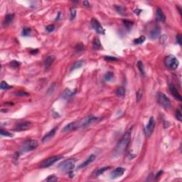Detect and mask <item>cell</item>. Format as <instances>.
<instances>
[{
    "instance_id": "obj_1",
    "label": "cell",
    "mask_w": 182,
    "mask_h": 182,
    "mask_svg": "<svg viewBox=\"0 0 182 182\" xmlns=\"http://www.w3.org/2000/svg\"><path fill=\"white\" fill-rule=\"evenodd\" d=\"M130 139H131V129L128 130L124 134L122 139L119 141L118 145H116L115 150L113 151V157H118L123 154L127 148L128 147Z\"/></svg>"
},
{
    "instance_id": "obj_2",
    "label": "cell",
    "mask_w": 182,
    "mask_h": 182,
    "mask_svg": "<svg viewBox=\"0 0 182 182\" xmlns=\"http://www.w3.org/2000/svg\"><path fill=\"white\" fill-rule=\"evenodd\" d=\"M98 120V118L96 117H94L92 115H89L86 118H83L81 120H79L78 121H75V128L78 129L79 127H87L88 125H90L91 124L97 122V120Z\"/></svg>"
},
{
    "instance_id": "obj_3",
    "label": "cell",
    "mask_w": 182,
    "mask_h": 182,
    "mask_svg": "<svg viewBox=\"0 0 182 182\" xmlns=\"http://www.w3.org/2000/svg\"><path fill=\"white\" fill-rule=\"evenodd\" d=\"M75 162H76V160L73 159H66L59 164V169L62 172H65V173L70 172V173L72 170L75 168Z\"/></svg>"
},
{
    "instance_id": "obj_4",
    "label": "cell",
    "mask_w": 182,
    "mask_h": 182,
    "mask_svg": "<svg viewBox=\"0 0 182 182\" xmlns=\"http://www.w3.org/2000/svg\"><path fill=\"white\" fill-rule=\"evenodd\" d=\"M164 64L167 68L169 70H176L179 66V61L178 59L173 55H169L164 60Z\"/></svg>"
},
{
    "instance_id": "obj_5",
    "label": "cell",
    "mask_w": 182,
    "mask_h": 182,
    "mask_svg": "<svg viewBox=\"0 0 182 182\" xmlns=\"http://www.w3.org/2000/svg\"><path fill=\"white\" fill-rule=\"evenodd\" d=\"M38 147V142L36 140L33 139H29L25 142H24L20 147V149L24 152H31L32 150H35Z\"/></svg>"
},
{
    "instance_id": "obj_6",
    "label": "cell",
    "mask_w": 182,
    "mask_h": 182,
    "mask_svg": "<svg viewBox=\"0 0 182 182\" xmlns=\"http://www.w3.org/2000/svg\"><path fill=\"white\" fill-rule=\"evenodd\" d=\"M157 100H158L159 103L164 108L170 109L171 107V100L169 99V97L166 96L165 94L162 92H159L157 95Z\"/></svg>"
},
{
    "instance_id": "obj_7",
    "label": "cell",
    "mask_w": 182,
    "mask_h": 182,
    "mask_svg": "<svg viewBox=\"0 0 182 182\" xmlns=\"http://www.w3.org/2000/svg\"><path fill=\"white\" fill-rule=\"evenodd\" d=\"M61 158V156H54L49 157L48 159L43 160L40 164V167L41 168H46V167L51 166L54 164H55L57 161H59Z\"/></svg>"
},
{
    "instance_id": "obj_8",
    "label": "cell",
    "mask_w": 182,
    "mask_h": 182,
    "mask_svg": "<svg viewBox=\"0 0 182 182\" xmlns=\"http://www.w3.org/2000/svg\"><path fill=\"white\" fill-rule=\"evenodd\" d=\"M91 24L92 28L95 31V32L98 34H105V29L101 26L100 23L98 22L95 18H92L91 21Z\"/></svg>"
},
{
    "instance_id": "obj_9",
    "label": "cell",
    "mask_w": 182,
    "mask_h": 182,
    "mask_svg": "<svg viewBox=\"0 0 182 182\" xmlns=\"http://www.w3.org/2000/svg\"><path fill=\"white\" fill-rule=\"evenodd\" d=\"M32 126L31 123L29 121H25V122H19V123L16 124L15 125L14 129L16 131H24L31 128Z\"/></svg>"
},
{
    "instance_id": "obj_10",
    "label": "cell",
    "mask_w": 182,
    "mask_h": 182,
    "mask_svg": "<svg viewBox=\"0 0 182 182\" xmlns=\"http://www.w3.org/2000/svg\"><path fill=\"white\" fill-rule=\"evenodd\" d=\"M154 127H155V120H154L153 117H151L150 118L149 122L146 127V129H145V132H146L147 136L149 137L152 134L154 129Z\"/></svg>"
},
{
    "instance_id": "obj_11",
    "label": "cell",
    "mask_w": 182,
    "mask_h": 182,
    "mask_svg": "<svg viewBox=\"0 0 182 182\" xmlns=\"http://www.w3.org/2000/svg\"><path fill=\"white\" fill-rule=\"evenodd\" d=\"M125 172V169L122 167H118L114 171H113L110 174V177L112 179H115L119 177H122Z\"/></svg>"
},
{
    "instance_id": "obj_12",
    "label": "cell",
    "mask_w": 182,
    "mask_h": 182,
    "mask_svg": "<svg viewBox=\"0 0 182 182\" xmlns=\"http://www.w3.org/2000/svg\"><path fill=\"white\" fill-rule=\"evenodd\" d=\"M169 91L171 92V95H173V97H174L175 99H177L178 100L181 101V100H182V96H181V95L179 94V91H178V90L177 89V88L174 86V85H173V84H169Z\"/></svg>"
},
{
    "instance_id": "obj_13",
    "label": "cell",
    "mask_w": 182,
    "mask_h": 182,
    "mask_svg": "<svg viewBox=\"0 0 182 182\" xmlns=\"http://www.w3.org/2000/svg\"><path fill=\"white\" fill-rule=\"evenodd\" d=\"M57 129H58V127H56L54 129H52L51 130H50L48 133H46V134L43 136V137L42 138V142H48L49 139H51L54 135H55L56 131H57Z\"/></svg>"
},
{
    "instance_id": "obj_14",
    "label": "cell",
    "mask_w": 182,
    "mask_h": 182,
    "mask_svg": "<svg viewBox=\"0 0 182 182\" xmlns=\"http://www.w3.org/2000/svg\"><path fill=\"white\" fill-rule=\"evenodd\" d=\"M156 19L158 22H164L166 21V16L164 15V12L162 11L161 9L157 8L156 11Z\"/></svg>"
},
{
    "instance_id": "obj_15",
    "label": "cell",
    "mask_w": 182,
    "mask_h": 182,
    "mask_svg": "<svg viewBox=\"0 0 182 182\" xmlns=\"http://www.w3.org/2000/svg\"><path fill=\"white\" fill-rule=\"evenodd\" d=\"M14 19V14H6L4 19V21H3V26L4 27H8L9 24H11V22H13Z\"/></svg>"
},
{
    "instance_id": "obj_16",
    "label": "cell",
    "mask_w": 182,
    "mask_h": 182,
    "mask_svg": "<svg viewBox=\"0 0 182 182\" xmlns=\"http://www.w3.org/2000/svg\"><path fill=\"white\" fill-rule=\"evenodd\" d=\"M95 159V156L94 154H91L87 159H86L83 164H81L80 166H78V169H83V168H85L86 166H88L89 164H91L92 162H93Z\"/></svg>"
},
{
    "instance_id": "obj_17",
    "label": "cell",
    "mask_w": 182,
    "mask_h": 182,
    "mask_svg": "<svg viewBox=\"0 0 182 182\" xmlns=\"http://www.w3.org/2000/svg\"><path fill=\"white\" fill-rule=\"evenodd\" d=\"M160 32H161V29H160V27H159L158 26H156V27L150 32V38L151 39H156V38L158 37L159 36V34H160Z\"/></svg>"
},
{
    "instance_id": "obj_18",
    "label": "cell",
    "mask_w": 182,
    "mask_h": 182,
    "mask_svg": "<svg viewBox=\"0 0 182 182\" xmlns=\"http://www.w3.org/2000/svg\"><path fill=\"white\" fill-rule=\"evenodd\" d=\"M54 60H55V57L54 56H47L46 58V59L44 60V67H45V68L48 69V68L52 65V63H54Z\"/></svg>"
},
{
    "instance_id": "obj_19",
    "label": "cell",
    "mask_w": 182,
    "mask_h": 182,
    "mask_svg": "<svg viewBox=\"0 0 182 182\" xmlns=\"http://www.w3.org/2000/svg\"><path fill=\"white\" fill-rule=\"evenodd\" d=\"M75 92H76V90H75V91H70L68 88H66L64 91V92H63V97H64L65 99H68V98L73 96V95H75Z\"/></svg>"
},
{
    "instance_id": "obj_20",
    "label": "cell",
    "mask_w": 182,
    "mask_h": 182,
    "mask_svg": "<svg viewBox=\"0 0 182 182\" xmlns=\"http://www.w3.org/2000/svg\"><path fill=\"white\" fill-rule=\"evenodd\" d=\"M84 63V61L83 60H80V61H76L74 64L73 65V66L71 67V70H76L78 69L81 68L83 66V65Z\"/></svg>"
},
{
    "instance_id": "obj_21",
    "label": "cell",
    "mask_w": 182,
    "mask_h": 182,
    "mask_svg": "<svg viewBox=\"0 0 182 182\" xmlns=\"http://www.w3.org/2000/svg\"><path fill=\"white\" fill-rule=\"evenodd\" d=\"M115 7L120 14H121V15H125L126 14V9L124 6L121 5H115Z\"/></svg>"
},
{
    "instance_id": "obj_22",
    "label": "cell",
    "mask_w": 182,
    "mask_h": 182,
    "mask_svg": "<svg viewBox=\"0 0 182 182\" xmlns=\"http://www.w3.org/2000/svg\"><path fill=\"white\" fill-rule=\"evenodd\" d=\"M92 47L95 50H98L100 48H101V43L99 40V38H95L93 42H92Z\"/></svg>"
},
{
    "instance_id": "obj_23",
    "label": "cell",
    "mask_w": 182,
    "mask_h": 182,
    "mask_svg": "<svg viewBox=\"0 0 182 182\" xmlns=\"http://www.w3.org/2000/svg\"><path fill=\"white\" fill-rule=\"evenodd\" d=\"M109 169H110V166H105V167H102L101 169L97 170V171H95V177H98L99 175L102 174V173H104L105 171L108 170Z\"/></svg>"
},
{
    "instance_id": "obj_24",
    "label": "cell",
    "mask_w": 182,
    "mask_h": 182,
    "mask_svg": "<svg viewBox=\"0 0 182 182\" xmlns=\"http://www.w3.org/2000/svg\"><path fill=\"white\" fill-rule=\"evenodd\" d=\"M125 93V89L123 87H119L116 90V95L118 97H123Z\"/></svg>"
},
{
    "instance_id": "obj_25",
    "label": "cell",
    "mask_w": 182,
    "mask_h": 182,
    "mask_svg": "<svg viewBox=\"0 0 182 182\" xmlns=\"http://www.w3.org/2000/svg\"><path fill=\"white\" fill-rule=\"evenodd\" d=\"M137 68L139 69V72L141 73V74L143 75H145V68H144V65H143V63L142 61H139L137 62Z\"/></svg>"
},
{
    "instance_id": "obj_26",
    "label": "cell",
    "mask_w": 182,
    "mask_h": 182,
    "mask_svg": "<svg viewBox=\"0 0 182 182\" xmlns=\"http://www.w3.org/2000/svg\"><path fill=\"white\" fill-rule=\"evenodd\" d=\"M15 96H17V97H27L29 95V94L26 91H18V92H15Z\"/></svg>"
},
{
    "instance_id": "obj_27",
    "label": "cell",
    "mask_w": 182,
    "mask_h": 182,
    "mask_svg": "<svg viewBox=\"0 0 182 182\" xmlns=\"http://www.w3.org/2000/svg\"><path fill=\"white\" fill-rule=\"evenodd\" d=\"M0 88L1 90H9V89H11L12 87L9 86L7 83H6L5 81H1Z\"/></svg>"
},
{
    "instance_id": "obj_28",
    "label": "cell",
    "mask_w": 182,
    "mask_h": 182,
    "mask_svg": "<svg viewBox=\"0 0 182 182\" xmlns=\"http://www.w3.org/2000/svg\"><path fill=\"white\" fill-rule=\"evenodd\" d=\"M113 78H114V73L113 72H108L105 74L104 78H105V81H110V80H113Z\"/></svg>"
},
{
    "instance_id": "obj_29",
    "label": "cell",
    "mask_w": 182,
    "mask_h": 182,
    "mask_svg": "<svg viewBox=\"0 0 182 182\" xmlns=\"http://www.w3.org/2000/svg\"><path fill=\"white\" fill-rule=\"evenodd\" d=\"M0 134L1 136H4V137H13V134H11V132H8V131H6L2 129H0Z\"/></svg>"
},
{
    "instance_id": "obj_30",
    "label": "cell",
    "mask_w": 182,
    "mask_h": 182,
    "mask_svg": "<svg viewBox=\"0 0 182 182\" xmlns=\"http://www.w3.org/2000/svg\"><path fill=\"white\" fill-rule=\"evenodd\" d=\"M145 40H146V38H145V36H142L140 37L134 39V42L135 44H141V43H144L145 41Z\"/></svg>"
},
{
    "instance_id": "obj_31",
    "label": "cell",
    "mask_w": 182,
    "mask_h": 182,
    "mask_svg": "<svg viewBox=\"0 0 182 182\" xmlns=\"http://www.w3.org/2000/svg\"><path fill=\"white\" fill-rule=\"evenodd\" d=\"M30 33H31V29L29 27H24L22 31V36H27L30 34Z\"/></svg>"
},
{
    "instance_id": "obj_32",
    "label": "cell",
    "mask_w": 182,
    "mask_h": 182,
    "mask_svg": "<svg viewBox=\"0 0 182 182\" xmlns=\"http://www.w3.org/2000/svg\"><path fill=\"white\" fill-rule=\"evenodd\" d=\"M70 20H73L76 16V9H75L74 7H72L70 10Z\"/></svg>"
},
{
    "instance_id": "obj_33",
    "label": "cell",
    "mask_w": 182,
    "mask_h": 182,
    "mask_svg": "<svg viewBox=\"0 0 182 182\" xmlns=\"http://www.w3.org/2000/svg\"><path fill=\"white\" fill-rule=\"evenodd\" d=\"M45 181L46 182H56V181H58V178L55 175H51V176L48 177L47 179H46Z\"/></svg>"
},
{
    "instance_id": "obj_34",
    "label": "cell",
    "mask_w": 182,
    "mask_h": 182,
    "mask_svg": "<svg viewBox=\"0 0 182 182\" xmlns=\"http://www.w3.org/2000/svg\"><path fill=\"white\" fill-rule=\"evenodd\" d=\"M123 23L125 25V27H127V29H130L132 26L133 25V22H131V21H129V20H127V19H125V20H123Z\"/></svg>"
},
{
    "instance_id": "obj_35",
    "label": "cell",
    "mask_w": 182,
    "mask_h": 182,
    "mask_svg": "<svg viewBox=\"0 0 182 182\" xmlns=\"http://www.w3.org/2000/svg\"><path fill=\"white\" fill-rule=\"evenodd\" d=\"M176 118L178 119V120L179 121H182V111H181V110L180 109H179V110H177V112H176Z\"/></svg>"
},
{
    "instance_id": "obj_36",
    "label": "cell",
    "mask_w": 182,
    "mask_h": 182,
    "mask_svg": "<svg viewBox=\"0 0 182 182\" xmlns=\"http://www.w3.org/2000/svg\"><path fill=\"white\" fill-rule=\"evenodd\" d=\"M10 65L14 68H16L20 65V63L19 61H13L10 63Z\"/></svg>"
},
{
    "instance_id": "obj_37",
    "label": "cell",
    "mask_w": 182,
    "mask_h": 182,
    "mask_svg": "<svg viewBox=\"0 0 182 182\" xmlns=\"http://www.w3.org/2000/svg\"><path fill=\"white\" fill-rule=\"evenodd\" d=\"M75 50H76V51H78V52L82 51L83 50H84V46H83V45L81 43L77 44L76 46H75Z\"/></svg>"
},
{
    "instance_id": "obj_38",
    "label": "cell",
    "mask_w": 182,
    "mask_h": 182,
    "mask_svg": "<svg viewBox=\"0 0 182 182\" xmlns=\"http://www.w3.org/2000/svg\"><path fill=\"white\" fill-rule=\"evenodd\" d=\"M46 31H48V32H52V31H54V29H55V27H54V24H51V25H48L46 27Z\"/></svg>"
},
{
    "instance_id": "obj_39",
    "label": "cell",
    "mask_w": 182,
    "mask_h": 182,
    "mask_svg": "<svg viewBox=\"0 0 182 182\" xmlns=\"http://www.w3.org/2000/svg\"><path fill=\"white\" fill-rule=\"evenodd\" d=\"M142 95H143L142 91H141V90H139V91L137 92V102H139V100L142 99Z\"/></svg>"
},
{
    "instance_id": "obj_40",
    "label": "cell",
    "mask_w": 182,
    "mask_h": 182,
    "mask_svg": "<svg viewBox=\"0 0 182 182\" xmlns=\"http://www.w3.org/2000/svg\"><path fill=\"white\" fill-rule=\"evenodd\" d=\"M105 59L107 61H118V59H117L116 57H113V56H105Z\"/></svg>"
},
{
    "instance_id": "obj_41",
    "label": "cell",
    "mask_w": 182,
    "mask_h": 182,
    "mask_svg": "<svg viewBox=\"0 0 182 182\" xmlns=\"http://www.w3.org/2000/svg\"><path fill=\"white\" fill-rule=\"evenodd\" d=\"M83 4L84 6H86L87 8H90L91 7V4H90V3L88 1H83Z\"/></svg>"
},
{
    "instance_id": "obj_42",
    "label": "cell",
    "mask_w": 182,
    "mask_h": 182,
    "mask_svg": "<svg viewBox=\"0 0 182 182\" xmlns=\"http://www.w3.org/2000/svg\"><path fill=\"white\" fill-rule=\"evenodd\" d=\"M177 41L179 44H180V45L182 44V36H181V34H179L177 36Z\"/></svg>"
},
{
    "instance_id": "obj_43",
    "label": "cell",
    "mask_w": 182,
    "mask_h": 182,
    "mask_svg": "<svg viewBox=\"0 0 182 182\" xmlns=\"http://www.w3.org/2000/svg\"><path fill=\"white\" fill-rule=\"evenodd\" d=\"M162 172H163V171H162V170H161L160 171H159V172L157 173V174H156V179H158L159 177H160L161 174H162Z\"/></svg>"
},
{
    "instance_id": "obj_44",
    "label": "cell",
    "mask_w": 182,
    "mask_h": 182,
    "mask_svg": "<svg viewBox=\"0 0 182 182\" xmlns=\"http://www.w3.org/2000/svg\"><path fill=\"white\" fill-rule=\"evenodd\" d=\"M38 49H35V50H33V51H31V54H36L38 52Z\"/></svg>"
}]
</instances>
